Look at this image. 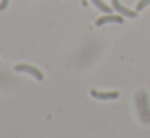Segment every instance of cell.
Here are the masks:
<instances>
[{
    "mask_svg": "<svg viewBox=\"0 0 150 138\" xmlns=\"http://www.w3.org/2000/svg\"><path fill=\"white\" fill-rule=\"evenodd\" d=\"M15 71H16V72H26V74H29V76H33L34 79H37V80L44 79V74L40 72L37 67L31 66V64H16V66H15Z\"/></svg>",
    "mask_w": 150,
    "mask_h": 138,
    "instance_id": "6da1fadb",
    "label": "cell"
},
{
    "mask_svg": "<svg viewBox=\"0 0 150 138\" xmlns=\"http://www.w3.org/2000/svg\"><path fill=\"white\" fill-rule=\"evenodd\" d=\"M108 22H118V24H123L124 19H123L121 15H113V13H110V15L100 16V18L95 21V26H103V24H108Z\"/></svg>",
    "mask_w": 150,
    "mask_h": 138,
    "instance_id": "7a4b0ae2",
    "label": "cell"
},
{
    "mask_svg": "<svg viewBox=\"0 0 150 138\" xmlns=\"http://www.w3.org/2000/svg\"><path fill=\"white\" fill-rule=\"evenodd\" d=\"M91 96L97 99H116L120 96V92H98V90H91Z\"/></svg>",
    "mask_w": 150,
    "mask_h": 138,
    "instance_id": "3957f363",
    "label": "cell"
},
{
    "mask_svg": "<svg viewBox=\"0 0 150 138\" xmlns=\"http://www.w3.org/2000/svg\"><path fill=\"white\" fill-rule=\"evenodd\" d=\"M113 8L116 10V11L120 13V15L127 16V18H136V16H137V13H139V11H132V10L126 8V6H124L123 3H120L118 0H113Z\"/></svg>",
    "mask_w": 150,
    "mask_h": 138,
    "instance_id": "277c9868",
    "label": "cell"
},
{
    "mask_svg": "<svg viewBox=\"0 0 150 138\" xmlns=\"http://www.w3.org/2000/svg\"><path fill=\"white\" fill-rule=\"evenodd\" d=\"M91 2L94 3V5L97 6V8L100 10L102 13H105V15H110V13H111V11H113V10H115V8H110V6H108L107 3L103 2V0H91Z\"/></svg>",
    "mask_w": 150,
    "mask_h": 138,
    "instance_id": "5b68a950",
    "label": "cell"
},
{
    "mask_svg": "<svg viewBox=\"0 0 150 138\" xmlns=\"http://www.w3.org/2000/svg\"><path fill=\"white\" fill-rule=\"evenodd\" d=\"M149 5H150V0H139V3H137V6H136V11H142V10Z\"/></svg>",
    "mask_w": 150,
    "mask_h": 138,
    "instance_id": "8992f818",
    "label": "cell"
},
{
    "mask_svg": "<svg viewBox=\"0 0 150 138\" xmlns=\"http://www.w3.org/2000/svg\"><path fill=\"white\" fill-rule=\"evenodd\" d=\"M8 2H10V0H2V2H0V10H5V8H7Z\"/></svg>",
    "mask_w": 150,
    "mask_h": 138,
    "instance_id": "52a82bcc",
    "label": "cell"
}]
</instances>
